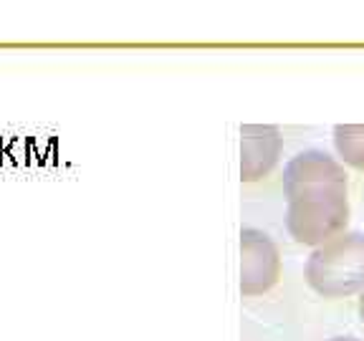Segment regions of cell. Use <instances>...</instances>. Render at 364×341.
<instances>
[{
    "instance_id": "8",
    "label": "cell",
    "mask_w": 364,
    "mask_h": 341,
    "mask_svg": "<svg viewBox=\"0 0 364 341\" xmlns=\"http://www.w3.org/2000/svg\"><path fill=\"white\" fill-rule=\"evenodd\" d=\"M326 341H359V339H352V336H336V339H326Z\"/></svg>"
},
{
    "instance_id": "3",
    "label": "cell",
    "mask_w": 364,
    "mask_h": 341,
    "mask_svg": "<svg viewBox=\"0 0 364 341\" xmlns=\"http://www.w3.org/2000/svg\"><path fill=\"white\" fill-rule=\"evenodd\" d=\"M240 256V291L245 296H261L276 286L281 276V256L276 243L266 233L243 230Z\"/></svg>"
},
{
    "instance_id": "5",
    "label": "cell",
    "mask_w": 364,
    "mask_h": 341,
    "mask_svg": "<svg viewBox=\"0 0 364 341\" xmlns=\"http://www.w3.org/2000/svg\"><path fill=\"white\" fill-rule=\"evenodd\" d=\"M311 185H347V172L334 157L318 149L296 154L284 170V190L294 193Z\"/></svg>"
},
{
    "instance_id": "7",
    "label": "cell",
    "mask_w": 364,
    "mask_h": 341,
    "mask_svg": "<svg viewBox=\"0 0 364 341\" xmlns=\"http://www.w3.org/2000/svg\"><path fill=\"white\" fill-rule=\"evenodd\" d=\"M359 318H362L364 324V291H362V298H359Z\"/></svg>"
},
{
    "instance_id": "2",
    "label": "cell",
    "mask_w": 364,
    "mask_h": 341,
    "mask_svg": "<svg viewBox=\"0 0 364 341\" xmlns=\"http://www.w3.org/2000/svg\"><path fill=\"white\" fill-rule=\"evenodd\" d=\"M306 281L316 293L341 298L364 288V233H341L309 256Z\"/></svg>"
},
{
    "instance_id": "6",
    "label": "cell",
    "mask_w": 364,
    "mask_h": 341,
    "mask_svg": "<svg viewBox=\"0 0 364 341\" xmlns=\"http://www.w3.org/2000/svg\"><path fill=\"white\" fill-rule=\"evenodd\" d=\"M334 147L347 165L364 170V124H336Z\"/></svg>"
},
{
    "instance_id": "4",
    "label": "cell",
    "mask_w": 364,
    "mask_h": 341,
    "mask_svg": "<svg viewBox=\"0 0 364 341\" xmlns=\"http://www.w3.org/2000/svg\"><path fill=\"white\" fill-rule=\"evenodd\" d=\"M281 131L276 126L245 124L240 129V177L256 182L276 167L281 154Z\"/></svg>"
},
{
    "instance_id": "1",
    "label": "cell",
    "mask_w": 364,
    "mask_h": 341,
    "mask_svg": "<svg viewBox=\"0 0 364 341\" xmlns=\"http://www.w3.org/2000/svg\"><path fill=\"white\" fill-rule=\"evenodd\" d=\"M286 227L299 243L318 245L344 233L349 220L347 185H311L286 193Z\"/></svg>"
}]
</instances>
